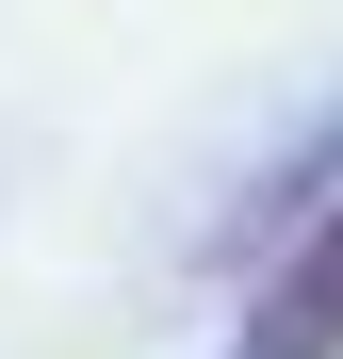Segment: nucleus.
Masks as SVG:
<instances>
[{
    "label": "nucleus",
    "mask_w": 343,
    "mask_h": 359,
    "mask_svg": "<svg viewBox=\"0 0 343 359\" xmlns=\"http://www.w3.org/2000/svg\"><path fill=\"white\" fill-rule=\"evenodd\" d=\"M229 359H343V180L246 262V327H229Z\"/></svg>",
    "instance_id": "nucleus-1"
}]
</instances>
